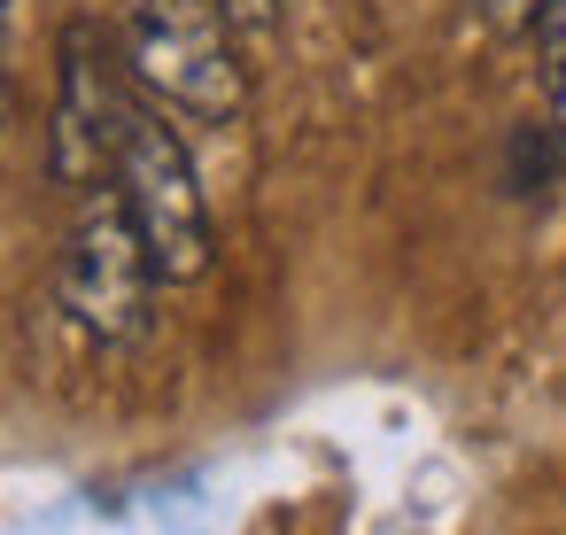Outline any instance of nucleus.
<instances>
[{
  "label": "nucleus",
  "instance_id": "1",
  "mask_svg": "<svg viewBox=\"0 0 566 535\" xmlns=\"http://www.w3.org/2000/svg\"><path fill=\"white\" fill-rule=\"evenodd\" d=\"M125 71L164 109L202 117V125H226L249 102V63L218 17V0H133L125 9Z\"/></svg>",
  "mask_w": 566,
  "mask_h": 535
},
{
  "label": "nucleus",
  "instance_id": "2",
  "mask_svg": "<svg viewBox=\"0 0 566 535\" xmlns=\"http://www.w3.org/2000/svg\"><path fill=\"white\" fill-rule=\"evenodd\" d=\"M156 287H164V272H156V256H148L133 210H125L117 195L86 202L78 225H71V241H63V264H55L63 311H71L94 342L133 349V342H148V326H156Z\"/></svg>",
  "mask_w": 566,
  "mask_h": 535
},
{
  "label": "nucleus",
  "instance_id": "3",
  "mask_svg": "<svg viewBox=\"0 0 566 535\" xmlns=\"http://www.w3.org/2000/svg\"><path fill=\"white\" fill-rule=\"evenodd\" d=\"M117 202L133 210L164 287H187L210 272V202H202L195 156L156 109H133V133L117 148Z\"/></svg>",
  "mask_w": 566,
  "mask_h": 535
},
{
  "label": "nucleus",
  "instance_id": "4",
  "mask_svg": "<svg viewBox=\"0 0 566 535\" xmlns=\"http://www.w3.org/2000/svg\"><path fill=\"white\" fill-rule=\"evenodd\" d=\"M133 109L140 102L125 94V71L102 48V32L71 24L63 32V102H55V140H48L55 179L78 187V195H94L102 179H117V148L133 133Z\"/></svg>",
  "mask_w": 566,
  "mask_h": 535
},
{
  "label": "nucleus",
  "instance_id": "5",
  "mask_svg": "<svg viewBox=\"0 0 566 535\" xmlns=\"http://www.w3.org/2000/svg\"><path fill=\"white\" fill-rule=\"evenodd\" d=\"M218 17H226V32L241 40V55H264V48L280 40V0H218Z\"/></svg>",
  "mask_w": 566,
  "mask_h": 535
},
{
  "label": "nucleus",
  "instance_id": "6",
  "mask_svg": "<svg viewBox=\"0 0 566 535\" xmlns=\"http://www.w3.org/2000/svg\"><path fill=\"white\" fill-rule=\"evenodd\" d=\"M535 48H543V63H551V94H558V109H566V0H551V9L535 17Z\"/></svg>",
  "mask_w": 566,
  "mask_h": 535
},
{
  "label": "nucleus",
  "instance_id": "7",
  "mask_svg": "<svg viewBox=\"0 0 566 535\" xmlns=\"http://www.w3.org/2000/svg\"><path fill=\"white\" fill-rule=\"evenodd\" d=\"M489 9H496V17H512V24H535L551 0H489Z\"/></svg>",
  "mask_w": 566,
  "mask_h": 535
},
{
  "label": "nucleus",
  "instance_id": "8",
  "mask_svg": "<svg viewBox=\"0 0 566 535\" xmlns=\"http://www.w3.org/2000/svg\"><path fill=\"white\" fill-rule=\"evenodd\" d=\"M0 133H9V71H0Z\"/></svg>",
  "mask_w": 566,
  "mask_h": 535
}]
</instances>
